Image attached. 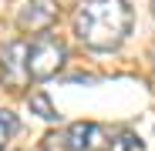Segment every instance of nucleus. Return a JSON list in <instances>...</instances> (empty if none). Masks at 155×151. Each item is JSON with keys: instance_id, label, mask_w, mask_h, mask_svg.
<instances>
[{"instance_id": "obj_8", "label": "nucleus", "mask_w": 155, "mask_h": 151, "mask_svg": "<svg viewBox=\"0 0 155 151\" xmlns=\"http://www.w3.org/2000/svg\"><path fill=\"white\" fill-rule=\"evenodd\" d=\"M152 67H155V47H152Z\"/></svg>"}, {"instance_id": "obj_1", "label": "nucleus", "mask_w": 155, "mask_h": 151, "mask_svg": "<svg viewBox=\"0 0 155 151\" xmlns=\"http://www.w3.org/2000/svg\"><path fill=\"white\" fill-rule=\"evenodd\" d=\"M132 30V7L125 0H81L74 34L91 50H115Z\"/></svg>"}, {"instance_id": "obj_5", "label": "nucleus", "mask_w": 155, "mask_h": 151, "mask_svg": "<svg viewBox=\"0 0 155 151\" xmlns=\"http://www.w3.org/2000/svg\"><path fill=\"white\" fill-rule=\"evenodd\" d=\"M54 20H58V0H27L17 14V27L31 34H44Z\"/></svg>"}, {"instance_id": "obj_7", "label": "nucleus", "mask_w": 155, "mask_h": 151, "mask_svg": "<svg viewBox=\"0 0 155 151\" xmlns=\"http://www.w3.org/2000/svg\"><path fill=\"white\" fill-rule=\"evenodd\" d=\"M17 131V118L10 114V111H4L0 108V151H4V144L10 141V134Z\"/></svg>"}, {"instance_id": "obj_6", "label": "nucleus", "mask_w": 155, "mask_h": 151, "mask_svg": "<svg viewBox=\"0 0 155 151\" xmlns=\"http://www.w3.org/2000/svg\"><path fill=\"white\" fill-rule=\"evenodd\" d=\"M27 104H31V111H37V118L58 121V111H54V104H51V97H47L44 91H34V94L27 97Z\"/></svg>"}, {"instance_id": "obj_4", "label": "nucleus", "mask_w": 155, "mask_h": 151, "mask_svg": "<svg viewBox=\"0 0 155 151\" xmlns=\"http://www.w3.org/2000/svg\"><path fill=\"white\" fill-rule=\"evenodd\" d=\"M98 138H101V131L94 124L78 121V124H68L61 131H51L44 138V151H91V148L101 144Z\"/></svg>"}, {"instance_id": "obj_3", "label": "nucleus", "mask_w": 155, "mask_h": 151, "mask_svg": "<svg viewBox=\"0 0 155 151\" xmlns=\"http://www.w3.org/2000/svg\"><path fill=\"white\" fill-rule=\"evenodd\" d=\"M31 81L27 71V40H10L0 50V84L7 91H24Z\"/></svg>"}, {"instance_id": "obj_9", "label": "nucleus", "mask_w": 155, "mask_h": 151, "mask_svg": "<svg viewBox=\"0 0 155 151\" xmlns=\"http://www.w3.org/2000/svg\"><path fill=\"white\" fill-rule=\"evenodd\" d=\"M152 14H155V0H152Z\"/></svg>"}, {"instance_id": "obj_2", "label": "nucleus", "mask_w": 155, "mask_h": 151, "mask_svg": "<svg viewBox=\"0 0 155 151\" xmlns=\"http://www.w3.org/2000/svg\"><path fill=\"white\" fill-rule=\"evenodd\" d=\"M68 61V47L64 40H58L54 34H37L27 44V71H31V81H47L61 71V64Z\"/></svg>"}]
</instances>
